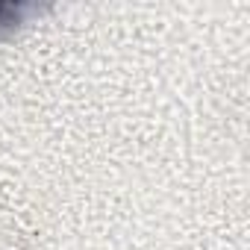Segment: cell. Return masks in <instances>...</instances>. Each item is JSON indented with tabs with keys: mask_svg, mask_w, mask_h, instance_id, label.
Here are the masks:
<instances>
[{
	"mask_svg": "<svg viewBox=\"0 0 250 250\" xmlns=\"http://www.w3.org/2000/svg\"><path fill=\"white\" fill-rule=\"evenodd\" d=\"M21 12H24L21 3H6V0H0V30L18 24L21 21Z\"/></svg>",
	"mask_w": 250,
	"mask_h": 250,
	"instance_id": "cell-1",
	"label": "cell"
}]
</instances>
